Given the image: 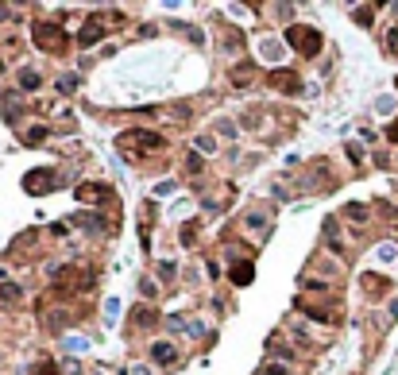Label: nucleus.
<instances>
[{"mask_svg":"<svg viewBox=\"0 0 398 375\" xmlns=\"http://www.w3.org/2000/svg\"><path fill=\"white\" fill-rule=\"evenodd\" d=\"M35 43L51 54H62L70 47V35H66V27L54 24V19H35Z\"/></svg>","mask_w":398,"mask_h":375,"instance_id":"1","label":"nucleus"},{"mask_svg":"<svg viewBox=\"0 0 398 375\" xmlns=\"http://www.w3.org/2000/svg\"><path fill=\"white\" fill-rule=\"evenodd\" d=\"M286 43L294 47L298 54H317L321 51L317 27H305V24H290V27H286Z\"/></svg>","mask_w":398,"mask_h":375,"instance_id":"2","label":"nucleus"},{"mask_svg":"<svg viewBox=\"0 0 398 375\" xmlns=\"http://www.w3.org/2000/svg\"><path fill=\"white\" fill-rule=\"evenodd\" d=\"M24 186H27V193H47L58 186V178H54V170H31L24 178Z\"/></svg>","mask_w":398,"mask_h":375,"instance_id":"3","label":"nucleus"},{"mask_svg":"<svg viewBox=\"0 0 398 375\" xmlns=\"http://www.w3.org/2000/svg\"><path fill=\"white\" fill-rule=\"evenodd\" d=\"M131 140H136L143 151H163V136H159V131H143V128H136V131H128L120 143H131Z\"/></svg>","mask_w":398,"mask_h":375,"instance_id":"4","label":"nucleus"},{"mask_svg":"<svg viewBox=\"0 0 398 375\" xmlns=\"http://www.w3.org/2000/svg\"><path fill=\"white\" fill-rule=\"evenodd\" d=\"M271 85L282 89V93H302V81L294 70H271Z\"/></svg>","mask_w":398,"mask_h":375,"instance_id":"5","label":"nucleus"},{"mask_svg":"<svg viewBox=\"0 0 398 375\" xmlns=\"http://www.w3.org/2000/svg\"><path fill=\"white\" fill-rule=\"evenodd\" d=\"M151 360L163 364V367H174V364H178V348L166 344V340H159V344H151Z\"/></svg>","mask_w":398,"mask_h":375,"instance_id":"6","label":"nucleus"},{"mask_svg":"<svg viewBox=\"0 0 398 375\" xmlns=\"http://www.w3.org/2000/svg\"><path fill=\"white\" fill-rule=\"evenodd\" d=\"M248 228L251 232H267L271 228V209L267 213H248Z\"/></svg>","mask_w":398,"mask_h":375,"instance_id":"7","label":"nucleus"},{"mask_svg":"<svg viewBox=\"0 0 398 375\" xmlns=\"http://www.w3.org/2000/svg\"><path fill=\"white\" fill-rule=\"evenodd\" d=\"M251 279H255V271H251V263H236V271H232V282H236V286H248Z\"/></svg>","mask_w":398,"mask_h":375,"instance_id":"8","label":"nucleus"},{"mask_svg":"<svg viewBox=\"0 0 398 375\" xmlns=\"http://www.w3.org/2000/svg\"><path fill=\"white\" fill-rule=\"evenodd\" d=\"M97 39H101V24H97V19H89V24L85 27H81V39H78V43H97Z\"/></svg>","mask_w":398,"mask_h":375,"instance_id":"9","label":"nucleus"},{"mask_svg":"<svg viewBox=\"0 0 398 375\" xmlns=\"http://www.w3.org/2000/svg\"><path fill=\"white\" fill-rule=\"evenodd\" d=\"M39 81H43V78H39L35 70H19V89H27V93H31V89H39Z\"/></svg>","mask_w":398,"mask_h":375,"instance_id":"10","label":"nucleus"},{"mask_svg":"<svg viewBox=\"0 0 398 375\" xmlns=\"http://www.w3.org/2000/svg\"><path fill=\"white\" fill-rule=\"evenodd\" d=\"M0 302H19V286L16 282H0Z\"/></svg>","mask_w":398,"mask_h":375,"instance_id":"11","label":"nucleus"},{"mask_svg":"<svg viewBox=\"0 0 398 375\" xmlns=\"http://www.w3.org/2000/svg\"><path fill=\"white\" fill-rule=\"evenodd\" d=\"M24 140H27V143H43V140H47V128H43V124H39V128H27Z\"/></svg>","mask_w":398,"mask_h":375,"instance_id":"12","label":"nucleus"},{"mask_svg":"<svg viewBox=\"0 0 398 375\" xmlns=\"http://www.w3.org/2000/svg\"><path fill=\"white\" fill-rule=\"evenodd\" d=\"M58 89L62 93H74V89H78V74H66V78L58 81Z\"/></svg>","mask_w":398,"mask_h":375,"instance_id":"13","label":"nucleus"},{"mask_svg":"<svg viewBox=\"0 0 398 375\" xmlns=\"http://www.w3.org/2000/svg\"><path fill=\"white\" fill-rule=\"evenodd\" d=\"M197 147H201V155H213V151H216V143H213V136H201V140H197Z\"/></svg>","mask_w":398,"mask_h":375,"instance_id":"14","label":"nucleus"},{"mask_svg":"<svg viewBox=\"0 0 398 375\" xmlns=\"http://www.w3.org/2000/svg\"><path fill=\"white\" fill-rule=\"evenodd\" d=\"M131 317H136L139 325H151V321H155V314H151V310H136V314H131Z\"/></svg>","mask_w":398,"mask_h":375,"instance_id":"15","label":"nucleus"},{"mask_svg":"<svg viewBox=\"0 0 398 375\" xmlns=\"http://www.w3.org/2000/svg\"><path fill=\"white\" fill-rule=\"evenodd\" d=\"M159 279H163V282L174 279V267H170V263H163V267H159Z\"/></svg>","mask_w":398,"mask_h":375,"instance_id":"16","label":"nucleus"},{"mask_svg":"<svg viewBox=\"0 0 398 375\" xmlns=\"http://www.w3.org/2000/svg\"><path fill=\"white\" fill-rule=\"evenodd\" d=\"M348 213H352L356 220H364V217H367V209H364V205H348Z\"/></svg>","mask_w":398,"mask_h":375,"instance_id":"17","label":"nucleus"},{"mask_svg":"<svg viewBox=\"0 0 398 375\" xmlns=\"http://www.w3.org/2000/svg\"><path fill=\"white\" fill-rule=\"evenodd\" d=\"M39 375H54V364H39Z\"/></svg>","mask_w":398,"mask_h":375,"instance_id":"18","label":"nucleus"},{"mask_svg":"<svg viewBox=\"0 0 398 375\" xmlns=\"http://www.w3.org/2000/svg\"><path fill=\"white\" fill-rule=\"evenodd\" d=\"M131 375H151V371H147V367H136V371H131Z\"/></svg>","mask_w":398,"mask_h":375,"instance_id":"19","label":"nucleus"},{"mask_svg":"<svg viewBox=\"0 0 398 375\" xmlns=\"http://www.w3.org/2000/svg\"><path fill=\"white\" fill-rule=\"evenodd\" d=\"M0 70H4V66H0Z\"/></svg>","mask_w":398,"mask_h":375,"instance_id":"20","label":"nucleus"}]
</instances>
